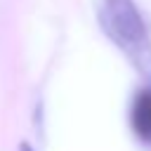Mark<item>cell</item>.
<instances>
[{
	"label": "cell",
	"mask_w": 151,
	"mask_h": 151,
	"mask_svg": "<svg viewBox=\"0 0 151 151\" xmlns=\"http://www.w3.org/2000/svg\"><path fill=\"white\" fill-rule=\"evenodd\" d=\"M99 24L137 73L151 83V35L134 0H99Z\"/></svg>",
	"instance_id": "obj_1"
},
{
	"label": "cell",
	"mask_w": 151,
	"mask_h": 151,
	"mask_svg": "<svg viewBox=\"0 0 151 151\" xmlns=\"http://www.w3.org/2000/svg\"><path fill=\"white\" fill-rule=\"evenodd\" d=\"M130 130L142 144L151 146V83H146L132 97V104H130Z\"/></svg>",
	"instance_id": "obj_2"
},
{
	"label": "cell",
	"mask_w": 151,
	"mask_h": 151,
	"mask_svg": "<svg viewBox=\"0 0 151 151\" xmlns=\"http://www.w3.org/2000/svg\"><path fill=\"white\" fill-rule=\"evenodd\" d=\"M19 151H33V149H31V146H28L26 142H21V146H19Z\"/></svg>",
	"instance_id": "obj_3"
}]
</instances>
